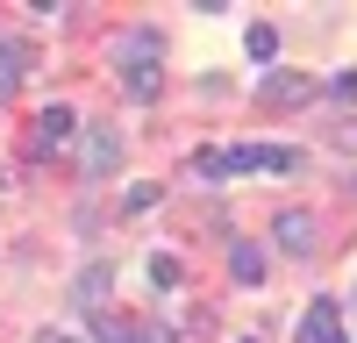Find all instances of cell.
<instances>
[{
    "label": "cell",
    "mask_w": 357,
    "mask_h": 343,
    "mask_svg": "<svg viewBox=\"0 0 357 343\" xmlns=\"http://www.w3.org/2000/svg\"><path fill=\"white\" fill-rule=\"evenodd\" d=\"M107 294H114V257H93V265L72 279V307H79V314H100Z\"/></svg>",
    "instance_id": "cell-1"
},
{
    "label": "cell",
    "mask_w": 357,
    "mask_h": 343,
    "mask_svg": "<svg viewBox=\"0 0 357 343\" xmlns=\"http://www.w3.org/2000/svg\"><path fill=\"white\" fill-rule=\"evenodd\" d=\"M272 236H279V250H286V257H314V236H321V222H314L307 208H279Z\"/></svg>",
    "instance_id": "cell-2"
},
{
    "label": "cell",
    "mask_w": 357,
    "mask_h": 343,
    "mask_svg": "<svg viewBox=\"0 0 357 343\" xmlns=\"http://www.w3.org/2000/svg\"><path fill=\"white\" fill-rule=\"evenodd\" d=\"M301 343H350V336H343V300L314 294L307 314H301Z\"/></svg>",
    "instance_id": "cell-3"
},
{
    "label": "cell",
    "mask_w": 357,
    "mask_h": 343,
    "mask_svg": "<svg viewBox=\"0 0 357 343\" xmlns=\"http://www.w3.org/2000/svg\"><path fill=\"white\" fill-rule=\"evenodd\" d=\"M79 136H86V179L100 186L107 172L122 165V136H114V129H79Z\"/></svg>",
    "instance_id": "cell-4"
},
{
    "label": "cell",
    "mask_w": 357,
    "mask_h": 343,
    "mask_svg": "<svg viewBox=\"0 0 357 343\" xmlns=\"http://www.w3.org/2000/svg\"><path fill=\"white\" fill-rule=\"evenodd\" d=\"M72 136H79V114H72L65 100H50V107L36 114V151H65Z\"/></svg>",
    "instance_id": "cell-5"
},
{
    "label": "cell",
    "mask_w": 357,
    "mask_h": 343,
    "mask_svg": "<svg viewBox=\"0 0 357 343\" xmlns=\"http://www.w3.org/2000/svg\"><path fill=\"white\" fill-rule=\"evenodd\" d=\"M114 72H122L129 100H158L165 93V65H158V57H143V65H114Z\"/></svg>",
    "instance_id": "cell-6"
},
{
    "label": "cell",
    "mask_w": 357,
    "mask_h": 343,
    "mask_svg": "<svg viewBox=\"0 0 357 343\" xmlns=\"http://www.w3.org/2000/svg\"><path fill=\"white\" fill-rule=\"evenodd\" d=\"M229 279H236V286H264V250L229 236Z\"/></svg>",
    "instance_id": "cell-7"
},
{
    "label": "cell",
    "mask_w": 357,
    "mask_h": 343,
    "mask_svg": "<svg viewBox=\"0 0 357 343\" xmlns=\"http://www.w3.org/2000/svg\"><path fill=\"white\" fill-rule=\"evenodd\" d=\"M307 93H314V79H301V72H272V79H264V100H272V107L279 100H307Z\"/></svg>",
    "instance_id": "cell-8"
},
{
    "label": "cell",
    "mask_w": 357,
    "mask_h": 343,
    "mask_svg": "<svg viewBox=\"0 0 357 343\" xmlns=\"http://www.w3.org/2000/svg\"><path fill=\"white\" fill-rule=\"evenodd\" d=\"M22 65H29V50H22L15 36H0V93H15V86H22Z\"/></svg>",
    "instance_id": "cell-9"
},
{
    "label": "cell",
    "mask_w": 357,
    "mask_h": 343,
    "mask_svg": "<svg viewBox=\"0 0 357 343\" xmlns=\"http://www.w3.org/2000/svg\"><path fill=\"white\" fill-rule=\"evenodd\" d=\"M165 43L151 36V29H136V36H122V43H114V65H143V57H158Z\"/></svg>",
    "instance_id": "cell-10"
},
{
    "label": "cell",
    "mask_w": 357,
    "mask_h": 343,
    "mask_svg": "<svg viewBox=\"0 0 357 343\" xmlns=\"http://www.w3.org/2000/svg\"><path fill=\"white\" fill-rule=\"evenodd\" d=\"M178 279H186V265H178L172 250H158L151 257V286H158V294H178Z\"/></svg>",
    "instance_id": "cell-11"
},
{
    "label": "cell",
    "mask_w": 357,
    "mask_h": 343,
    "mask_svg": "<svg viewBox=\"0 0 357 343\" xmlns=\"http://www.w3.org/2000/svg\"><path fill=\"white\" fill-rule=\"evenodd\" d=\"M243 50L257 57V65H272V57H279V29H272V22H257L250 36H243Z\"/></svg>",
    "instance_id": "cell-12"
},
{
    "label": "cell",
    "mask_w": 357,
    "mask_h": 343,
    "mask_svg": "<svg viewBox=\"0 0 357 343\" xmlns=\"http://www.w3.org/2000/svg\"><path fill=\"white\" fill-rule=\"evenodd\" d=\"M158 200H165V186H158V179H143V186H129V200H122V208H129V215H151Z\"/></svg>",
    "instance_id": "cell-13"
},
{
    "label": "cell",
    "mask_w": 357,
    "mask_h": 343,
    "mask_svg": "<svg viewBox=\"0 0 357 343\" xmlns=\"http://www.w3.org/2000/svg\"><path fill=\"white\" fill-rule=\"evenodd\" d=\"M222 165H229V179H236V172H257L264 151H250V143H243V151H222Z\"/></svg>",
    "instance_id": "cell-14"
},
{
    "label": "cell",
    "mask_w": 357,
    "mask_h": 343,
    "mask_svg": "<svg viewBox=\"0 0 357 343\" xmlns=\"http://www.w3.org/2000/svg\"><path fill=\"white\" fill-rule=\"evenodd\" d=\"M193 172H200V179H229V165H222V151H193Z\"/></svg>",
    "instance_id": "cell-15"
},
{
    "label": "cell",
    "mask_w": 357,
    "mask_h": 343,
    "mask_svg": "<svg viewBox=\"0 0 357 343\" xmlns=\"http://www.w3.org/2000/svg\"><path fill=\"white\" fill-rule=\"evenodd\" d=\"M264 172H301V151H264Z\"/></svg>",
    "instance_id": "cell-16"
},
{
    "label": "cell",
    "mask_w": 357,
    "mask_h": 343,
    "mask_svg": "<svg viewBox=\"0 0 357 343\" xmlns=\"http://www.w3.org/2000/svg\"><path fill=\"white\" fill-rule=\"evenodd\" d=\"M329 93H336V100H357V65H350V72H336V79H329Z\"/></svg>",
    "instance_id": "cell-17"
},
{
    "label": "cell",
    "mask_w": 357,
    "mask_h": 343,
    "mask_svg": "<svg viewBox=\"0 0 357 343\" xmlns=\"http://www.w3.org/2000/svg\"><path fill=\"white\" fill-rule=\"evenodd\" d=\"M100 343H136V329L129 322H100Z\"/></svg>",
    "instance_id": "cell-18"
},
{
    "label": "cell",
    "mask_w": 357,
    "mask_h": 343,
    "mask_svg": "<svg viewBox=\"0 0 357 343\" xmlns=\"http://www.w3.org/2000/svg\"><path fill=\"white\" fill-rule=\"evenodd\" d=\"M136 343H172V336H165V322H136Z\"/></svg>",
    "instance_id": "cell-19"
},
{
    "label": "cell",
    "mask_w": 357,
    "mask_h": 343,
    "mask_svg": "<svg viewBox=\"0 0 357 343\" xmlns=\"http://www.w3.org/2000/svg\"><path fill=\"white\" fill-rule=\"evenodd\" d=\"M36 343H79V336H57V329H43V336H36Z\"/></svg>",
    "instance_id": "cell-20"
},
{
    "label": "cell",
    "mask_w": 357,
    "mask_h": 343,
    "mask_svg": "<svg viewBox=\"0 0 357 343\" xmlns=\"http://www.w3.org/2000/svg\"><path fill=\"white\" fill-rule=\"evenodd\" d=\"M243 343H257V336H243Z\"/></svg>",
    "instance_id": "cell-21"
}]
</instances>
